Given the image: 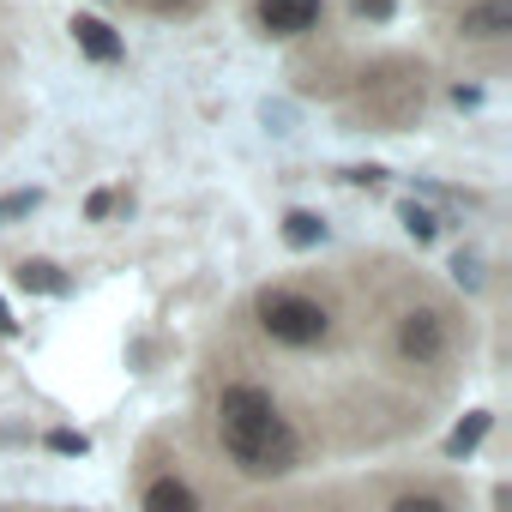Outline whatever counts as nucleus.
I'll use <instances>...</instances> for the list:
<instances>
[{"mask_svg":"<svg viewBox=\"0 0 512 512\" xmlns=\"http://www.w3.org/2000/svg\"><path fill=\"white\" fill-rule=\"evenodd\" d=\"M145 7H151V13H187L193 0H145Z\"/></svg>","mask_w":512,"mask_h":512,"instance_id":"nucleus-20","label":"nucleus"},{"mask_svg":"<svg viewBox=\"0 0 512 512\" xmlns=\"http://www.w3.org/2000/svg\"><path fill=\"white\" fill-rule=\"evenodd\" d=\"M344 175H350L356 187H374V181H386V169H374V163H368V169H344Z\"/></svg>","mask_w":512,"mask_h":512,"instance_id":"nucleus-19","label":"nucleus"},{"mask_svg":"<svg viewBox=\"0 0 512 512\" xmlns=\"http://www.w3.org/2000/svg\"><path fill=\"white\" fill-rule=\"evenodd\" d=\"M458 37L464 43H500L512 37V0H476L458 13Z\"/></svg>","mask_w":512,"mask_h":512,"instance_id":"nucleus-5","label":"nucleus"},{"mask_svg":"<svg viewBox=\"0 0 512 512\" xmlns=\"http://www.w3.org/2000/svg\"><path fill=\"white\" fill-rule=\"evenodd\" d=\"M19 326H13V314H7V302H0V338H13Z\"/></svg>","mask_w":512,"mask_h":512,"instance_id":"nucleus-21","label":"nucleus"},{"mask_svg":"<svg viewBox=\"0 0 512 512\" xmlns=\"http://www.w3.org/2000/svg\"><path fill=\"white\" fill-rule=\"evenodd\" d=\"M260 326H266V338L284 344V350H314V344L332 338L326 302L296 296V290H266V296H260Z\"/></svg>","mask_w":512,"mask_h":512,"instance_id":"nucleus-2","label":"nucleus"},{"mask_svg":"<svg viewBox=\"0 0 512 512\" xmlns=\"http://www.w3.org/2000/svg\"><path fill=\"white\" fill-rule=\"evenodd\" d=\"M452 278H458V290H482V253H452Z\"/></svg>","mask_w":512,"mask_h":512,"instance_id":"nucleus-13","label":"nucleus"},{"mask_svg":"<svg viewBox=\"0 0 512 512\" xmlns=\"http://www.w3.org/2000/svg\"><path fill=\"white\" fill-rule=\"evenodd\" d=\"M284 241L290 247H320L326 241V217L320 211H290L284 217Z\"/></svg>","mask_w":512,"mask_h":512,"instance_id":"nucleus-9","label":"nucleus"},{"mask_svg":"<svg viewBox=\"0 0 512 512\" xmlns=\"http://www.w3.org/2000/svg\"><path fill=\"white\" fill-rule=\"evenodd\" d=\"M350 7H356V19H374V25L392 19V0H350Z\"/></svg>","mask_w":512,"mask_h":512,"instance_id":"nucleus-15","label":"nucleus"},{"mask_svg":"<svg viewBox=\"0 0 512 512\" xmlns=\"http://www.w3.org/2000/svg\"><path fill=\"white\" fill-rule=\"evenodd\" d=\"M398 223L410 229V241H434V235H440V217H434L428 205H416V199H404V205H398Z\"/></svg>","mask_w":512,"mask_h":512,"instance_id":"nucleus-11","label":"nucleus"},{"mask_svg":"<svg viewBox=\"0 0 512 512\" xmlns=\"http://www.w3.org/2000/svg\"><path fill=\"white\" fill-rule=\"evenodd\" d=\"M109 211H115V193H109V187H103V193H91V199H85V217H91V223H103V217H109Z\"/></svg>","mask_w":512,"mask_h":512,"instance_id":"nucleus-16","label":"nucleus"},{"mask_svg":"<svg viewBox=\"0 0 512 512\" xmlns=\"http://www.w3.org/2000/svg\"><path fill=\"white\" fill-rule=\"evenodd\" d=\"M392 512H452V506H446V494H428V488H416V494H404Z\"/></svg>","mask_w":512,"mask_h":512,"instance_id":"nucleus-14","label":"nucleus"},{"mask_svg":"<svg viewBox=\"0 0 512 512\" xmlns=\"http://www.w3.org/2000/svg\"><path fill=\"white\" fill-rule=\"evenodd\" d=\"M49 446H55V452H85L91 440H85V434H73V428H61V434H49Z\"/></svg>","mask_w":512,"mask_h":512,"instance_id":"nucleus-17","label":"nucleus"},{"mask_svg":"<svg viewBox=\"0 0 512 512\" xmlns=\"http://www.w3.org/2000/svg\"><path fill=\"white\" fill-rule=\"evenodd\" d=\"M452 103H458V109H476V103H482V91H476V85H452Z\"/></svg>","mask_w":512,"mask_h":512,"instance_id":"nucleus-18","label":"nucleus"},{"mask_svg":"<svg viewBox=\"0 0 512 512\" xmlns=\"http://www.w3.org/2000/svg\"><path fill=\"white\" fill-rule=\"evenodd\" d=\"M217 440H223V452H229V464L241 476H284L302 458V440H296L290 416L278 410V398L266 386H253V380L223 386V398H217Z\"/></svg>","mask_w":512,"mask_h":512,"instance_id":"nucleus-1","label":"nucleus"},{"mask_svg":"<svg viewBox=\"0 0 512 512\" xmlns=\"http://www.w3.org/2000/svg\"><path fill=\"white\" fill-rule=\"evenodd\" d=\"M43 205V193L37 187H19V193H0V223H13V217H31Z\"/></svg>","mask_w":512,"mask_h":512,"instance_id":"nucleus-12","label":"nucleus"},{"mask_svg":"<svg viewBox=\"0 0 512 512\" xmlns=\"http://www.w3.org/2000/svg\"><path fill=\"white\" fill-rule=\"evenodd\" d=\"M482 434H488V410H470L452 434H446V458H464V452H476L482 446Z\"/></svg>","mask_w":512,"mask_h":512,"instance_id":"nucleus-10","label":"nucleus"},{"mask_svg":"<svg viewBox=\"0 0 512 512\" xmlns=\"http://www.w3.org/2000/svg\"><path fill=\"white\" fill-rule=\"evenodd\" d=\"M446 344H452V332H446V320H440L434 308H410V314L398 320V356H404L410 368H434V362L446 356Z\"/></svg>","mask_w":512,"mask_h":512,"instance_id":"nucleus-3","label":"nucleus"},{"mask_svg":"<svg viewBox=\"0 0 512 512\" xmlns=\"http://www.w3.org/2000/svg\"><path fill=\"white\" fill-rule=\"evenodd\" d=\"M145 512H199V494L181 476H151L145 482Z\"/></svg>","mask_w":512,"mask_h":512,"instance_id":"nucleus-7","label":"nucleus"},{"mask_svg":"<svg viewBox=\"0 0 512 512\" xmlns=\"http://www.w3.org/2000/svg\"><path fill=\"white\" fill-rule=\"evenodd\" d=\"M13 278H19V290H37V296H67V278H61V266H49V260H25Z\"/></svg>","mask_w":512,"mask_h":512,"instance_id":"nucleus-8","label":"nucleus"},{"mask_svg":"<svg viewBox=\"0 0 512 512\" xmlns=\"http://www.w3.org/2000/svg\"><path fill=\"white\" fill-rule=\"evenodd\" d=\"M253 19H260L266 37H308L326 19V0H260Z\"/></svg>","mask_w":512,"mask_h":512,"instance_id":"nucleus-4","label":"nucleus"},{"mask_svg":"<svg viewBox=\"0 0 512 512\" xmlns=\"http://www.w3.org/2000/svg\"><path fill=\"white\" fill-rule=\"evenodd\" d=\"M67 31H73V43H79V55H91L97 67H115V61L127 55V43L115 37V25H103L97 13H79V19H73Z\"/></svg>","mask_w":512,"mask_h":512,"instance_id":"nucleus-6","label":"nucleus"}]
</instances>
